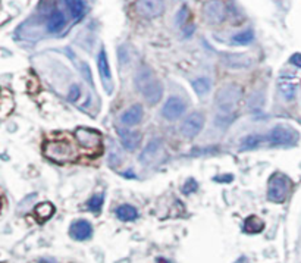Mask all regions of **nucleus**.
I'll return each instance as SVG.
<instances>
[{"label":"nucleus","mask_w":301,"mask_h":263,"mask_svg":"<svg viewBox=\"0 0 301 263\" xmlns=\"http://www.w3.org/2000/svg\"><path fill=\"white\" fill-rule=\"evenodd\" d=\"M43 153L47 159H50L55 164H72L78 159V144L67 137L47 140L43 144Z\"/></svg>","instance_id":"obj_1"},{"label":"nucleus","mask_w":301,"mask_h":263,"mask_svg":"<svg viewBox=\"0 0 301 263\" xmlns=\"http://www.w3.org/2000/svg\"><path fill=\"white\" fill-rule=\"evenodd\" d=\"M135 87L143 94L150 105H156L162 100L163 96V87L162 83L157 79V77L147 68H143L137 72L135 75Z\"/></svg>","instance_id":"obj_2"},{"label":"nucleus","mask_w":301,"mask_h":263,"mask_svg":"<svg viewBox=\"0 0 301 263\" xmlns=\"http://www.w3.org/2000/svg\"><path fill=\"white\" fill-rule=\"evenodd\" d=\"M74 140L85 154L97 156L103 150V137L97 130L79 127L74 132Z\"/></svg>","instance_id":"obj_3"},{"label":"nucleus","mask_w":301,"mask_h":263,"mask_svg":"<svg viewBox=\"0 0 301 263\" xmlns=\"http://www.w3.org/2000/svg\"><path fill=\"white\" fill-rule=\"evenodd\" d=\"M291 179L287 175L276 172L270 176L268 184V198L273 203H284L291 190Z\"/></svg>","instance_id":"obj_4"},{"label":"nucleus","mask_w":301,"mask_h":263,"mask_svg":"<svg viewBox=\"0 0 301 263\" xmlns=\"http://www.w3.org/2000/svg\"><path fill=\"white\" fill-rule=\"evenodd\" d=\"M241 99H243V90L235 84H231L219 90L218 97H216V105L223 113H231L232 110L236 109Z\"/></svg>","instance_id":"obj_5"},{"label":"nucleus","mask_w":301,"mask_h":263,"mask_svg":"<svg viewBox=\"0 0 301 263\" xmlns=\"http://www.w3.org/2000/svg\"><path fill=\"white\" fill-rule=\"evenodd\" d=\"M134 9L140 16L153 19L165 12V3L163 0H137Z\"/></svg>","instance_id":"obj_6"},{"label":"nucleus","mask_w":301,"mask_h":263,"mask_svg":"<svg viewBox=\"0 0 301 263\" xmlns=\"http://www.w3.org/2000/svg\"><path fill=\"white\" fill-rule=\"evenodd\" d=\"M269 141L273 146H287V144H295L298 141V132L285 125L275 127L268 135Z\"/></svg>","instance_id":"obj_7"},{"label":"nucleus","mask_w":301,"mask_h":263,"mask_svg":"<svg viewBox=\"0 0 301 263\" xmlns=\"http://www.w3.org/2000/svg\"><path fill=\"white\" fill-rule=\"evenodd\" d=\"M203 127H204V115L200 112H192L182 122L181 132L187 138H194L200 134Z\"/></svg>","instance_id":"obj_8"},{"label":"nucleus","mask_w":301,"mask_h":263,"mask_svg":"<svg viewBox=\"0 0 301 263\" xmlns=\"http://www.w3.org/2000/svg\"><path fill=\"white\" fill-rule=\"evenodd\" d=\"M185 109H187V106H185L184 100L179 99L177 96H170L166 100L163 109H162V115L165 116V119H167V121H177L184 115Z\"/></svg>","instance_id":"obj_9"},{"label":"nucleus","mask_w":301,"mask_h":263,"mask_svg":"<svg viewBox=\"0 0 301 263\" xmlns=\"http://www.w3.org/2000/svg\"><path fill=\"white\" fill-rule=\"evenodd\" d=\"M97 68H99V72H100L103 87L111 94L112 90H113V79H112L111 66H109V60H107V55H106L104 49H101L100 53L97 56Z\"/></svg>","instance_id":"obj_10"},{"label":"nucleus","mask_w":301,"mask_h":263,"mask_svg":"<svg viewBox=\"0 0 301 263\" xmlns=\"http://www.w3.org/2000/svg\"><path fill=\"white\" fill-rule=\"evenodd\" d=\"M69 235L77 241H85V240H90L91 235H93V227H91L89 220H75L69 227Z\"/></svg>","instance_id":"obj_11"},{"label":"nucleus","mask_w":301,"mask_h":263,"mask_svg":"<svg viewBox=\"0 0 301 263\" xmlns=\"http://www.w3.org/2000/svg\"><path fill=\"white\" fill-rule=\"evenodd\" d=\"M118 135L121 138L123 147L130 152L135 150L143 140V134L140 131H131V130H125V128H118Z\"/></svg>","instance_id":"obj_12"},{"label":"nucleus","mask_w":301,"mask_h":263,"mask_svg":"<svg viewBox=\"0 0 301 263\" xmlns=\"http://www.w3.org/2000/svg\"><path fill=\"white\" fill-rule=\"evenodd\" d=\"M143 116H144V110H143V106L141 105H134L131 106L130 109H126L121 115V122L126 127H134V125H138L140 122L143 121Z\"/></svg>","instance_id":"obj_13"},{"label":"nucleus","mask_w":301,"mask_h":263,"mask_svg":"<svg viewBox=\"0 0 301 263\" xmlns=\"http://www.w3.org/2000/svg\"><path fill=\"white\" fill-rule=\"evenodd\" d=\"M65 24H67V18H65V15L62 12L57 11V9L50 12L49 19H47V30H49V33H59L65 27Z\"/></svg>","instance_id":"obj_14"},{"label":"nucleus","mask_w":301,"mask_h":263,"mask_svg":"<svg viewBox=\"0 0 301 263\" xmlns=\"http://www.w3.org/2000/svg\"><path fill=\"white\" fill-rule=\"evenodd\" d=\"M160 147H162V140L160 138H155V140H152V141L147 144V147L144 149V152L141 153L140 156V162H143V164H150L155 157L159 153V150H160Z\"/></svg>","instance_id":"obj_15"},{"label":"nucleus","mask_w":301,"mask_h":263,"mask_svg":"<svg viewBox=\"0 0 301 263\" xmlns=\"http://www.w3.org/2000/svg\"><path fill=\"white\" fill-rule=\"evenodd\" d=\"M278 87L279 91H281V94L284 96V99L285 100H292L295 97V90H297V86H295V83L288 77H282L279 79L278 83Z\"/></svg>","instance_id":"obj_16"},{"label":"nucleus","mask_w":301,"mask_h":263,"mask_svg":"<svg viewBox=\"0 0 301 263\" xmlns=\"http://www.w3.org/2000/svg\"><path fill=\"white\" fill-rule=\"evenodd\" d=\"M13 99H12V93L9 90H3V94H2V102H0V116L3 119H6L12 112H13Z\"/></svg>","instance_id":"obj_17"},{"label":"nucleus","mask_w":301,"mask_h":263,"mask_svg":"<svg viewBox=\"0 0 301 263\" xmlns=\"http://www.w3.org/2000/svg\"><path fill=\"white\" fill-rule=\"evenodd\" d=\"M116 216L123 222H131L138 218V210L131 205H122L116 209Z\"/></svg>","instance_id":"obj_18"},{"label":"nucleus","mask_w":301,"mask_h":263,"mask_svg":"<svg viewBox=\"0 0 301 263\" xmlns=\"http://www.w3.org/2000/svg\"><path fill=\"white\" fill-rule=\"evenodd\" d=\"M69 12L75 19H81L85 15V3L84 0H63Z\"/></svg>","instance_id":"obj_19"},{"label":"nucleus","mask_w":301,"mask_h":263,"mask_svg":"<svg viewBox=\"0 0 301 263\" xmlns=\"http://www.w3.org/2000/svg\"><path fill=\"white\" fill-rule=\"evenodd\" d=\"M265 228V222L257 218V216H250L247 218L246 222H244V227H243V231L247 232V234H259L262 232Z\"/></svg>","instance_id":"obj_20"},{"label":"nucleus","mask_w":301,"mask_h":263,"mask_svg":"<svg viewBox=\"0 0 301 263\" xmlns=\"http://www.w3.org/2000/svg\"><path fill=\"white\" fill-rule=\"evenodd\" d=\"M55 213V206L50 203V201H45V203H40L37 208H35V216L40 222H45L49 218H52V215Z\"/></svg>","instance_id":"obj_21"},{"label":"nucleus","mask_w":301,"mask_h":263,"mask_svg":"<svg viewBox=\"0 0 301 263\" xmlns=\"http://www.w3.org/2000/svg\"><path fill=\"white\" fill-rule=\"evenodd\" d=\"M192 88L199 96H204L210 90V81L207 78H197L196 81H192Z\"/></svg>","instance_id":"obj_22"},{"label":"nucleus","mask_w":301,"mask_h":263,"mask_svg":"<svg viewBox=\"0 0 301 263\" xmlns=\"http://www.w3.org/2000/svg\"><path fill=\"white\" fill-rule=\"evenodd\" d=\"M103 201H104V194H96L89 200L87 208L94 213H100L101 208H103Z\"/></svg>","instance_id":"obj_23"},{"label":"nucleus","mask_w":301,"mask_h":263,"mask_svg":"<svg viewBox=\"0 0 301 263\" xmlns=\"http://www.w3.org/2000/svg\"><path fill=\"white\" fill-rule=\"evenodd\" d=\"M262 141H263V137H262V135H248L247 138L243 140L241 150H250V149H254V147H257V146H259Z\"/></svg>","instance_id":"obj_24"},{"label":"nucleus","mask_w":301,"mask_h":263,"mask_svg":"<svg viewBox=\"0 0 301 263\" xmlns=\"http://www.w3.org/2000/svg\"><path fill=\"white\" fill-rule=\"evenodd\" d=\"M253 40H254V33H253V31H243V33L234 35V38H232V43L244 46V44L251 43Z\"/></svg>","instance_id":"obj_25"},{"label":"nucleus","mask_w":301,"mask_h":263,"mask_svg":"<svg viewBox=\"0 0 301 263\" xmlns=\"http://www.w3.org/2000/svg\"><path fill=\"white\" fill-rule=\"evenodd\" d=\"M207 8H209V9H212L210 13H207V16H209V18H212V21H221V19H222L223 9L219 3L213 2V3H210V5H207Z\"/></svg>","instance_id":"obj_26"},{"label":"nucleus","mask_w":301,"mask_h":263,"mask_svg":"<svg viewBox=\"0 0 301 263\" xmlns=\"http://www.w3.org/2000/svg\"><path fill=\"white\" fill-rule=\"evenodd\" d=\"M197 188H199V184L196 183V179L190 178V179H188V183H187V184L184 186V188H182V191H184L185 194H191V193H194Z\"/></svg>","instance_id":"obj_27"},{"label":"nucleus","mask_w":301,"mask_h":263,"mask_svg":"<svg viewBox=\"0 0 301 263\" xmlns=\"http://www.w3.org/2000/svg\"><path fill=\"white\" fill-rule=\"evenodd\" d=\"M81 96V90H79V87L77 86V84H74L72 87H71V90H69V100L71 102H75V100H78V97Z\"/></svg>","instance_id":"obj_28"},{"label":"nucleus","mask_w":301,"mask_h":263,"mask_svg":"<svg viewBox=\"0 0 301 263\" xmlns=\"http://www.w3.org/2000/svg\"><path fill=\"white\" fill-rule=\"evenodd\" d=\"M291 64L301 68V53H295V55L291 56Z\"/></svg>","instance_id":"obj_29"},{"label":"nucleus","mask_w":301,"mask_h":263,"mask_svg":"<svg viewBox=\"0 0 301 263\" xmlns=\"http://www.w3.org/2000/svg\"><path fill=\"white\" fill-rule=\"evenodd\" d=\"M40 263H56L55 260H50V259H45V260H41Z\"/></svg>","instance_id":"obj_30"},{"label":"nucleus","mask_w":301,"mask_h":263,"mask_svg":"<svg viewBox=\"0 0 301 263\" xmlns=\"http://www.w3.org/2000/svg\"><path fill=\"white\" fill-rule=\"evenodd\" d=\"M157 262L159 263H169V262H165V259H157Z\"/></svg>","instance_id":"obj_31"},{"label":"nucleus","mask_w":301,"mask_h":263,"mask_svg":"<svg viewBox=\"0 0 301 263\" xmlns=\"http://www.w3.org/2000/svg\"><path fill=\"white\" fill-rule=\"evenodd\" d=\"M238 263H246V262H244V259H243V260H241V262H238Z\"/></svg>","instance_id":"obj_32"}]
</instances>
